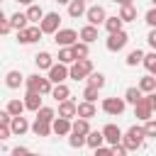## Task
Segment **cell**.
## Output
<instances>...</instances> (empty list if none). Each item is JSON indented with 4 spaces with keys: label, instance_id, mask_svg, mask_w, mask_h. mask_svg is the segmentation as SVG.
Instances as JSON below:
<instances>
[{
    "label": "cell",
    "instance_id": "6da1fadb",
    "mask_svg": "<svg viewBox=\"0 0 156 156\" xmlns=\"http://www.w3.org/2000/svg\"><path fill=\"white\" fill-rule=\"evenodd\" d=\"M144 139H146V132H144V127H136V124H132V127L124 132V136H122V141H124V146H127L129 151L141 149Z\"/></svg>",
    "mask_w": 156,
    "mask_h": 156
},
{
    "label": "cell",
    "instance_id": "7a4b0ae2",
    "mask_svg": "<svg viewBox=\"0 0 156 156\" xmlns=\"http://www.w3.org/2000/svg\"><path fill=\"white\" fill-rule=\"evenodd\" d=\"M24 85H27V90H37V93H41V95H51V90H54V83H51V78L46 76H39V73H34V76H27V80H24Z\"/></svg>",
    "mask_w": 156,
    "mask_h": 156
},
{
    "label": "cell",
    "instance_id": "3957f363",
    "mask_svg": "<svg viewBox=\"0 0 156 156\" xmlns=\"http://www.w3.org/2000/svg\"><path fill=\"white\" fill-rule=\"evenodd\" d=\"M93 73V61L90 58H76L71 63V78L73 80H85Z\"/></svg>",
    "mask_w": 156,
    "mask_h": 156
},
{
    "label": "cell",
    "instance_id": "277c9868",
    "mask_svg": "<svg viewBox=\"0 0 156 156\" xmlns=\"http://www.w3.org/2000/svg\"><path fill=\"white\" fill-rule=\"evenodd\" d=\"M41 34H44V29L39 24H29L24 29H17V44H34L41 39Z\"/></svg>",
    "mask_w": 156,
    "mask_h": 156
},
{
    "label": "cell",
    "instance_id": "5b68a950",
    "mask_svg": "<svg viewBox=\"0 0 156 156\" xmlns=\"http://www.w3.org/2000/svg\"><path fill=\"white\" fill-rule=\"evenodd\" d=\"M134 117L141 119V122H146V119L154 117V105H151V95L149 93H144V98L134 105Z\"/></svg>",
    "mask_w": 156,
    "mask_h": 156
},
{
    "label": "cell",
    "instance_id": "8992f818",
    "mask_svg": "<svg viewBox=\"0 0 156 156\" xmlns=\"http://www.w3.org/2000/svg\"><path fill=\"white\" fill-rule=\"evenodd\" d=\"M127 41H129V34H127L124 29H119V32H112V34L107 37V41H105V46H107V51H112V54H117V51H122V49L127 46Z\"/></svg>",
    "mask_w": 156,
    "mask_h": 156
},
{
    "label": "cell",
    "instance_id": "52a82bcc",
    "mask_svg": "<svg viewBox=\"0 0 156 156\" xmlns=\"http://www.w3.org/2000/svg\"><path fill=\"white\" fill-rule=\"evenodd\" d=\"M80 39V32H76V29H58L56 34H54V41H56V46H73L76 41Z\"/></svg>",
    "mask_w": 156,
    "mask_h": 156
},
{
    "label": "cell",
    "instance_id": "ba28073f",
    "mask_svg": "<svg viewBox=\"0 0 156 156\" xmlns=\"http://www.w3.org/2000/svg\"><path fill=\"white\" fill-rule=\"evenodd\" d=\"M124 107H127V100H124V98H105V100H102V112H105V115L117 117V115L124 112Z\"/></svg>",
    "mask_w": 156,
    "mask_h": 156
},
{
    "label": "cell",
    "instance_id": "9c48e42d",
    "mask_svg": "<svg viewBox=\"0 0 156 156\" xmlns=\"http://www.w3.org/2000/svg\"><path fill=\"white\" fill-rule=\"evenodd\" d=\"M39 27L44 29V34H56L61 29V15L58 12H46L44 20L39 22Z\"/></svg>",
    "mask_w": 156,
    "mask_h": 156
},
{
    "label": "cell",
    "instance_id": "30bf717a",
    "mask_svg": "<svg viewBox=\"0 0 156 156\" xmlns=\"http://www.w3.org/2000/svg\"><path fill=\"white\" fill-rule=\"evenodd\" d=\"M49 78H51V83L56 85V83H66V78H71V66L68 63H54L51 68H49Z\"/></svg>",
    "mask_w": 156,
    "mask_h": 156
},
{
    "label": "cell",
    "instance_id": "8fae6325",
    "mask_svg": "<svg viewBox=\"0 0 156 156\" xmlns=\"http://www.w3.org/2000/svg\"><path fill=\"white\" fill-rule=\"evenodd\" d=\"M85 20H88L90 24L100 27V24H105L107 12H105V7H102V5H90V7H88V12H85Z\"/></svg>",
    "mask_w": 156,
    "mask_h": 156
},
{
    "label": "cell",
    "instance_id": "7c38bea8",
    "mask_svg": "<svg viewBox=\"0 0 156 156\" xmlns=\"http://www.w3.org/2000/svg\"><path fill=\"white\" fill-rule=\"evenodd\" d=\"M51 127H54V134H56V136H68V134L73 132V119L58 115V117H54Z\"/></svg>",
    "mask_w": 156,
    "mask_h": 156
},
{
    "label": "cell",
    "instance_id": "4fadbf2b",
    "mask_svg": "<svg viewBox=\"0 0 156 156\" xmlns=\"http://www.w3.org/2000/svg\"><path fill=\"white\" fill-rule=\"evenodd\" d=\"M58 115L61 117H68V119H76L78 117V105L68 98V100H61L58 102Z\"/></svg>",
    "mask_w": 156,
    "mask_h": 156
},
{
    "label": "cell",
    "instance_id": "5bb4252c",
    "mask_svg": "<svg viewBox=\"0 0 156 156\" xmlns=\"http://www.w3.org/2000/svg\"><path fill=\"white\" fill-rule=\"evenodd\" d=\"M102 134H105V141H107V144H117V141H122V136H124L122 129H119L117 124H112V122L102 127Z\"/></svg>",
    "mask_w": 156,
    "mask_h": 156
},
{
    "label": "cell",
    "instance_id": "9a60e30c",
    "mask_svg": "<svg viewBox=\"0 0 156 156\" xmlns=\"http://www.w3.org/2000/svg\"><path fill=\"white\" fill-rule=\"evenodd\" d=\"M10 127H12V134H15V136H22L24 132H29V129H32V124H29V122H27V117H22V115L12 117Z\"/></svg>",
    "mask_w": 156,
    "mask_h": 156
},
{
    "label": "cell",
    "instance_id": "2e32d148",
    "mask_svg": "<svg viewBox=\"0 0 156 156\" xmlns=\"http://www.w3.org/2000/svg\"><path fill=\"white\" fill-rule=\"evenodd\" d=\"M32 132H34V136H51V134H54V127H51V122L34 119V122H32Z\"/></svg>",
    "mask_w": 156,
    "mask_h": 156
},
{
    "label": "cell",
    "instance_id": "e0dca14e",
    "mask_svg": "<svg viewBox=\"0 0 156 156\" xmlns=\"http://www.w3.org/2000/svg\"><path fill=\"white\" fill-rule=\"evenodd\" d=\"M34 63H37L39 71H49V68L54 66V56H51L49 51H39V54L34 56Z\"/></svg>",
    "mask_w": 156,
    "mask_h": 156
},
{
    "label": "cell",
    "instance_id": "ac0fdd59",
    "mask_svg": "<svg viewBox=\"0 0 156 156\" xmlns=\"http://www.w3.org/2000/svg\"><path fill=\"white\" fill-rule=\"evenodd\" d=\"M24 80H27V78H24L20 71H7V76H5V85H7L10 90H17Z\"/></svg>",
    "mask_w": 156,
    "mask_h": 156
},
{
    "label": "cell",
    "instance_id": "d6986e66",
    "mask_svg": "<svg viewBox=\"0 0 156 156\" xmlns=\"http://www.w3.org/2000/svg\"><path fill=\"white\" fill-rule=\"evenodd\" d=\"M24 105H27V110L37 112V110L41 107V93H37V90H27V95H24Z\"/></svg>",
    "mask_w": 156,
    "mask_h": 156
},
{
    "label": "cell",
    "instance_id": "ffe728a7",
    "mask_svg": "<svg viewBox=\"0 0 156 156\" xmlns=\"http://www.w3.org/2000/svg\"><path fill=\"white\" fill-rule=\"evenodd\" d=\"M85 12H88V7H85V0H71V2H68V15H71L73 20H78V17H85Z\"/></svg>",
    "mask_w": 156,
    "mask_h": 156
},
{
    "label": "cell",
    "instance_id": "44dd1931",
    "mask_svg": "<svg viewBox=\"0 0 156 156\" xmlns=\"http://www.w3.org/2000/svg\"><path fill=\"white\" fill-rule=\"evenodd\" d=\"M98 115V107H95V102H90V100H83V102H78V117H85V119H90V117H95Z\"/></svg>",
    "mask_w": 156,
    "mask_h": 156
},
{
    "label": "cell",
    "instance_id": "7402d4cb",
    "mask_svg": "<svg viewBox=\"0 0 156 156\" xmlns=\"http://www.w3.org/2000/svg\"><path fill=\"white\" fill-rule=\"evenodd\" d=\"M44 15H46V12H44V10H41L37 2L27 5V17H29V22H32V24H39V22L44 20Z\"/></svg>",
    "mask_w": 156,
    "mask_h": 156
},
{
    "label": "cell",
    "instance_id": "603a6c76",
    "mask_svg": "<svg viewBox=\"0 0 156 156\" xmlns=\"http://www.w3.org/2000/svg\"><path fill=\"white\" fill-rule=\"evenodd\" d=\"M10 24H12V29H24V27H29L32 22H29L27 12H15V15H10Z\"/></svg>",
    "mask_w": 156,
    "mask_h": 156
},
{
    "label": "cell",
    "instance_id": "cb8c5ba5",
    "mask_svg": "<svg viewBox=\"0 0 156 156\" xmlns=\"http://www.w3.org/2000/svg\"><path fill=\"white\" fill-rule=\"evenodd\" d=\"M141 98H144V90H141L139 85H129V88L124 90V100H127L129 105H136Z\"/></svg>",
    "mask_w": 156,
    "mask_h": 156
},
{
    "label": "cell",
    "instance_id": "d4e9b609",
    "mask_svg": "<svg viewBox=\"0 0 156 156\" xmlns=\"http://www.w3.org/2000/svg\"><path fill=\"white\" fill-rule=\"evenodd\" d=\"M51 98H54L56 102H61V100H68V98H71V90H68V85H66V83H56V85H54V90H51Z\"/></svg>",
    "mask_w": 156,
    "mask_h": 156
},
{
    "label": "cell",
    "instance_id": "484cf974",
    "mask_svg": "<svg viewBox=\"0 0 156 156\" xmlns=\"http://www.w3.org/2000/svg\"><path fill=\"white\" fill-rule=\"evenodd\" d=\"M5 110H7L12 117H17V115H22V112L27 110V105H24V100H17V98H12V100H7Z\"/></svg>",
    "mask_w": 156,
    "mask_h": 156
},
{
    "label": "cell",
    "instance_id": "4316f807",
    "mask_svg": "<svg viewBox=\"0 0 156 156\" xmlns=\"http://www.w3.org/2000/svg\"><path fill=\"white\" fill-rule=\"evenodd\" d=\"M68 146H71V149H83V146H88V134L71 132V134H68Z\"/></svg>",
    "mask_w": 156,
    "mask_h": 156
},
{
    "label": "cell",
    "instance_id": "83f0119b",
    "mask_svg": "<svg viewBox=\"0 0 156 156\" xmlns=\"http://www.w3.org/2000/svg\"><path fill=\"white\" fill-rule=\"evenodd\" d=\"M136 85H139L144 93H154V90H156V76H154V73H146V76H141V78H139V83H136Z\"/></svg>",
    "mask_w": 156,
    "mask_h": 156
},
{
    "label": "cell",
    "instance_id": "f1b7e54d",
    "mask_svg": "<svg viewBox=\"0 0 156 156\" xmlns=\"http://www.w3.org/2000/svg\"><path fill=\"white\" fill-rule=\"evenodd\" d=\"M80 39H83V41H88V44H93V41H98V27L88 22V24H85V27L80 29Z\"/></svg>",
    "mask_w": 156,
    "mask_h": 156
},
{
    "label": "cell",
    "instance_id": "f546056e",
    "mask_svg": "<svg viewBox=\"0 0 156 156\" xmlns=\"http://www.w3.org/2000/svg\"><path fill=\"white\" fill-rule=\"evenodd\" d=\"M105 144V134H102V129L98 132V129H90L88 132V146L90 149H98V146H102Z\"/></svg>",
    "mask_w": 156,
    "mask_h": 156
},
{
    "label": "cell",
    "instance_id": "4dcf8cb0",
    "mask_svg": "<svg viewBox=\"0 0 156 156\" xmlns=\"http://www.w3.org/2000/svg\"><path fill=\"white\" fill-rule=\"evenodd\" d=\"M61 63H73L76 61V54H73V46H58V56H56Z\"/></svg>",
    "mask_w": 156,
    "mask_h": 156
},
{
    "label": "cell",
    "instance_id": "1f68e13d",
    "mask_svg": "<svg viewBox=\"0 0 156 156\" xmlns=\"http://www.w3.org/2000/svg\"><path fill=\"white\" fill-rule=\"evenodd\" d=\"M144 56H146V54H144L141 49H132V51L127 54L124 63H127V66H139V63H144Z\"/></svg>",
    "mask_w": 156,
    "mask_h": 156
},
{
    "label": "cell",
    "instance_id": "d6a6232c",
    "mask_svg": "<svg viewBox=\"0 0 156 156\" xmlns=\"http://www.w3.org/2000/svg\"><path fill=\"white\" fill-rule=\"evenodd\" d=\"M119 17H122L124 22H134V20H136V7H134V2H132V5H119Z\"/></svg>",
    "mask_w": 156,
    "mask_h": 156
},
{
    "label": "cell",
    "instance_id": "836d02e7",
    "mask_svg": "<svg viewBox=\"0 0 156 156\" xmlns=\"http://www.w3.org/2000/svg\"><path fill=\"white\" fill-rule=\"evenodd\" d=\"M73 54H76V58H88V54H90V44L83 41V39H78V41L73 44Z\"/></svg>",
    "mask_w": 156,
    "mask_h": 156
},
{
    "label": "cell",
    "instance_id": "e575fe53",
    "mask_svg": "<svg viewBox=\"0 0 156 156\" xmlns=\"http://www.w3.org/2000/svg\"><path fill=\"white\" fill-rule=\"evenodd\" d=\"M122 24H124V20H122L119 15H115V17H107V20H105V29H107L110 34H112V32H119V29H122Z\"/></svg>",
    "mask_w": 156,
    "mask_h": 156
},
{
    "label": "cell",
    "instance_id": "d590c367",
    "mask_svg": "<svg viewBox=\"0 0 156 156\" xmlns=\"http://www.w3.org/2000/svg\"><path fill=\"white\" fill-rule=\"evenodd\" d=\"M34 115H37V119H44V122H54V117H56V110H54V107H46V105H41V107H39Z\"/></svg>",
    "mask_w": 156,
    "mask_h": 156
},
{
    "label": "cell",
    "instance_id": "8d00e7d4",
    "mask_svg": "<svg viewBox=\"0 0 156 156\" xmlns=\"http://www.w3.org/2000/svg\"><path fill=\"white\" fill-rule=\"evenodd\" d=\"M73 132H78V134H88V132H90V119H85V117H76V119H73Z\"/></svg>",
    "mask_w": 156,
    "mask_h": 156
},
{
    "label": "cell",
    "instance_id": "74e56055",
    "mask_svg": "<svg viewBox=\"0 0 156 156\" xmlns=\"http://www.w3.org/2000/svg\"><path fill=\"white\" fill-rule=\"evenodd\" d=\"M85 80H88V85H95V88H100V90L105 88V76H102L100 71H93V73H90Z\"/></svg>",
    "mask_w": 156,
    "mask_h": 156
},
{
    "label": "cell",
    "instance_id": "f35d334b",
    "mask_svg": "<svg viewBox=\"0 0 156 156\" xmlns=\"http://www.w3.org/2000/svg\"><path fill=\"white\" fill-rule=\"evenodd\" d=\"M144 68H146L149 73H154V76H156V51H151V54H146V56H144Z\"/></svg>",
    "mask_w": 156,
    "mask_h": 156
},
{
    "label": "cell",
    "instance_id": "ab89813d",
    "mask_svg": "<svg viewBox=\"0 0 156 156\" xmlns=\"http://www.w3.org/2000/svg\"><path fill=\"white\" fill-rule=\"evenodd\" d=\"M98 93H100V88H95V85H85V90H83V100L95 102V100H98Z\"/></svg>",
    "mask_w": 156,
    "mask_h": 156
},
{
    "label": "cell",
    "instance_id": "60d3db41",
    "mask_svg": "<svg viewBox=\"0 0 156 156\" xmlns=\"http://www.w3.org/2000/svg\"><path fill=\"white\" fill-rule=\"evenodd\" d=\"M144 132H146L149 139H156V119H154V117L144 122Z\"/></svg>",
    "mask_w": 156,
    "mask_h": 156
},
{
    "label": "cell",
    "instance_id": "b9f144b4",
    "mask_svg": "<svg viewBox=\"0 0 156 156\" xmlns=\"http://www.w3.org/2000/svg\"><path fill=\"white\" fill-rule=\"evenodd\" d=\"M144 20H146V24H149V27H156V5L146 12V17H144Z\"/></svg>",
    "mask_w": 156,
    "mask_h": 156
},
{
    "label": "cell",
    "instance_id": "7bdbcfd3",
    "mask_svg": "<svg viewBox=\"0 0 156 156\" xmlns=\"http://www.w3.org/2000/svg\"><path fill=\"white\" fill-rule=\"evenodd\" d=\"M146 41H149V46L156 51V27H151V32H149V37H146Z\"/></svg>",
    "mask_w": 156,
    "mask_h": 156
},
{
    "label": "cell",
    "instance_id": "ee69618b",
    "mask_svg": "<svg viewBox=\"0 0 156 156\" xmlns=\"http://www.w3.org/2000/svg\"><path fill=\"white\" fill-rule=\"evenodd\" d=\"M10 122H12V115H10L7 110H2V112H0V124H10Z\"/></svg>",
    "mask_w": 156,
    "mask_h": 156
},
{
    "label": "cell",
    "instance_id": "f6af8a7d",
    "mask_svg": "<svg viewBox=\"0 0 156 156\" xmlns=\"http://www.w3.org/2000/svg\"><path fill=\"white\" fill-rule=\"evenodd\" d=\"M24 154H29L27 146H15V149H12V156H24Z\"/></svg>",
    "mask_w": 156,
    "mask_h": 156
},
{
    "label": "cell",
    "instance_id": "bcb514c9",
    "mask_svg": "<svg viewBox=\"0 0 156 156\" xmlns=\"http://www.w3.org/2000/svg\"><path fill=\"white\" fill-rule=\"evenodd\" d=\"M149 95H151V105H154V112H156V90H154V93H149Z\"/></svg>",
    "mask_w": 156,
    "mask_h": 156
},
{
    "label": "cell",
    "instance_id": "7dc6e473",
    "mask_svg": "<svg viewBox=\"0 0 156 156\" xmlns=\"http://www.w3.org/2000/svg\"><path fill=\"white\" fill-rule=\"evenodd\" d=\"M112 2H117V5H132L134 0H112Z\"/></svg>",
    "mask_w": 156,
    "mask_h": 156
},
{
    "label": "cell",
    "instance_id": "c3c4849f",
    "mask_svg": "<svg viewBox=\"0 0 156 156\" xmlns=\"http://www.w3.org/2000/svg\"><path fill=\"white\" fill-rule=\"evenodd\" d=\"M15 2H20V5H32L34 0H15Z\"/></svg>",
    "mask_w": 156,
    "mask_h": 156
},
{
    "label": "cell",
    "instance_id": "681fc988",
    "mask_svg": "<svg viewBox=\"0 0 156 156\" xmlns=\"http://www.w3.org/2000/svg\"><path fill=\"white\" fill-rule=\"evenodd\" d=\"M56 2H58V5H68L71 0H56Z\"/></svg>",
    "mask_w": 156,
    "mask_h": 156
},
{
    "label": "cell",
    "instance_id": "f907efd6",
    "mask_svg": "<svg viewBox=\"0 0 156 156\" xmlns=\"http://www.w3.org/2000/svg\"><path fill=\"white\" fill-rule=\"evenodd\" d=\"M151 5H156V0H151Z\"/></svg>",
    "mask_w": 156,
    "mask_h": 156
},
{
    "label": "cell",
    "instance_id": "816d5d0a",
    "mask_svg": "<svg viewBox=\"0 0 156 156\" xmlns=\"http://www.w3.org/2000/svg\"><path fill=\"white\" fill-rule=\"evenodd\" d=\"M85 2H93V0H85Z\"/></svg>",
    "mask_w": 156,
    "mask_h": 156
}]
</instances>
